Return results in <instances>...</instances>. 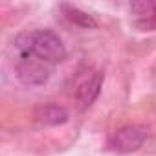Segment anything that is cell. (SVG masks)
<instances>
[{
    "mask_svg": "<svg viewBox=\"0 0 156 156\" xmlns=\"http://www.w3.org/2000/svg\"><path fill=\"white\" fill-rule=\"evenodd\" d=\"M15 73H17L20 83H24L28 87H37V85H44L50 79L51 64L44 62L42 59H39V57H35L31 53L17 51Z\"/></svg>",
    "mask_w": 156,
    "mask_h": 156,
    "instance_id": "7a4b0ae2",
    "label": "cell"
},
{
    "mask_svg": "<svg viewBox=\"0 0 156 156\" xmlns=\"http://www.w3.org/2000/svg\"><path fill=\"white\" fill-rule=\"evenodd\" d=\"M35 121L44 125V127H53V125H62L68 121V112L53 103H46L35 108Z\"/></svg>",
    "mask_w": 156,
    "mask_h": 156,
    "instance_id": "5b68a950",
    "label": "cell"
},
{
    "mask_svg": "<svg viewBox=\"0 0 156 156\" xmlns=\"http://www.w3.org/2000/svg\"><path fill=\"white\" fill-rule=\"evenodd\" d=\"M101 87H103V73L101 72H94L88 79H85L79 88H77V94H75V103H77V108L81 112L90 108L92 103L98 99L99 92H101Z\"/></svg>",
    "mask_w": 156,
    "mask_h": 156,
    "instance_id": "277c9868",
    "label": "cell"
},
{
    "mask_svg": "<svg viewBox=\"0 0 156 156\" xmlns=\"http://www.w3.org/2000/svg\"><path fill=\"white\" fill-rule=\"evenodd\" d=\"M62 11H64V17L75 24V26H81V28H94L96 26V20L92 19V15L81 11L79 8H75V6H62Z\"/></svg>",
    "mask_w": 156,
    "mask_h": 156,
    "instance_id": "8992f818",
    "label": "cell"
},
{
    "mask_svg": "<svg viewBox=\"0 0 156 156\" xmlns=\"http://www.w3.org/2000/svg\"><path fill=\"white\" fill-rule=\"evenodd\" d=\"M147 140V129L141 125H123L116 129L108 138V149L118 154H129L138 151Z\"/></svg>",
    "mask_w": 156,
    "mask_h": 156,
    "instance_id": "3957f363",
    "label": "cell"
},
{
    "mask_svg": "<svg viewBox=\"0 0 156 156\" xmlns=\"http://www.w3.org/2000/svg\"><path fill=\"white\" fill-rule=\"evenodd\" d=\"M132 11H136L138 15H154L156 13V4L152 2H138L130 6Z\"/></svg>",
    "mask_w": 156,
    "mask_h": 156,
    "instance_id": "52a82bcc",
    "label": "cell"
},
{
    "mask_svg": "<svg viewBox=\"0 0 156 156\" xmlns=\"http://www.w3.org/2000/svg\"><path fill=\"white\" fill-rule=\"evenodd\" d=\"M17 51L31 53L48 64H57L66 59V46L61 37L51 30H33L20 33L15 41Z\"/></svg>",
    "mask_w": 156,
    "mask_h": 156,
    "instance_id": "6da1fadb",
    "label": "cell"
}]
</instances>
